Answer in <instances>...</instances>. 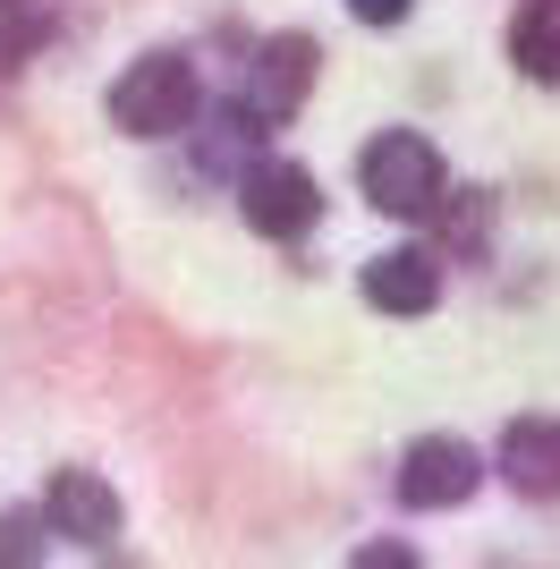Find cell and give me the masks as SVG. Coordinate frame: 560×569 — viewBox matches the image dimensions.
Returning a JSON list of instances; mask_svg holds the SVG:
<instances>
[{
    "label": "cell",
    "instance_id": "obj_9",
    "mask_svg": "<svg viewBox=\"0 0 560 569\" xmlns=\"http://www.w3.org/2000/svg\"><path fill=\"white\" fill-rule=\"evenodd\" d=\"M510 60H518V77L560 86V0H527L510 18Z\"/></svg>",
    "mask_w": 560,
    "mask_h": 569
},
{
    "label": "cell",
    "instance_id": "obj_13",
    "mask_svg": "<svg viewBox=\"0 0 560 569\" xmlns=\"http://www.w3.org/2000/svg\"><path fill=\"white\" fill-rule=\"evenodd\" d=\"M18 9H26V0H0V26H9V18H18Z\"/></svg>",
    "mask_w": 560,
    "mask_h": 569
},
{
    "label": "cell",
    "instance_id": "obj_12",
    "mask_svg": "<svg viewBox=\"0 0 560 569\" xmlns=\"http://www.w3.org/2000/svg\"><path fill=\"white\" fill-rule=\"evenodd\" d=\"M349 9H357V18H366V26H399V18H408V9H417V0H349Z\"/></svg>",
    "mask_w": 560,
    "mask_h": 569
},
{
    "label": "cell",
    "instance_id": "obj_7",
    "mask_svg": "<svg viewBox=\"0 0 560 569\" xmlns=\"http://www.w3.org/2000/svg\"><path fill=\"white\" fill-rule=\"evenodd\" d=\"M501 476L527 501H560V417H518L501 433Z\"/></svg>",
    "mask_w": 560,
    "mask_h": 569
},
{
    "label": "cell",
    "instance_id": "obj_8",
    "mask_svg": "<svg viewBox=\"0 0 560 569\" xmlns=\"http://www.w3.org/2000/svg\"><path fill=\"white\" fill-rule=\"evenodd\" d=\"M366 298L382 315H424L442 298V272H433V256H417V247H391V256L366 263Z\"/></svg>",
    "mask_w": 560,
    "mask_h": 569
},
{
    "label": "cell",
    "instance_id": "obj_10",
    "mask_svg": "<svg viewBox=\"0 0 560 569\" xmlns=\"http://www.w3.org/2000/svg\"><path fill=\"white\" fill-rule=\"evenodd\" d=\"M0 569H43V519L0 510Z\"/></svg>",
    "mask_w": 560,
    "mask_h": 569
},
{
    "label": "cell",
    "instance_id": "obj_11",
    "mask_svg": "<svg viewBox=\"0 0 560 569\" xmlns=\"http://www.w3.org/2000/svg\"><path fill=\"white\" fill-rule=\"evenodd\" d=\"M349 569H417V552H408V545H366Z\"/></svg>",
    "mask_w": 560,
    "mask_h": 569
},
{
    "label": "cell",
    "instance_id": "obj_6",
    "mask_svg": "<svg viewBox=\"0 0 560 569\" xmlns=\"http://www.w3.org/2000/svg\"><path fill=\"white\" fill-rule=\"evenodd\" d=\"M306 86H314V34H272V43L256 51V86H247V111L272 128V119H289L306 102Z\"/></svg>",
    "mask_w": 560,
    "mask_h": 569
},
{
    "label": "cell",
    "instance_id": "obj_5",
    "mask_svg": "<svg viewBox=\"0 0 560 569\" xmlns=\"http://www.w3.org/2000/svg\"><path fill=\"white\" fill-rule=\"evenodd\" d=\"M43 527L51 536H69V545H119V493L102 485V476L86 468H60L51 476V493H43Z\"/></svg>",
    "mask_w": 560,
    "mask_h": 569
},
{
    "label": "cell",
    "instance_id": "obj_2",
    "mask_svg": "<svg viewBox=\"0 0 560 569\" xmlns=\"http://www.w3.org/2000/svg\"><path fill=\"white\" fill-rule=\"evenodd\" d=\"M196 102H204V86H196V69H187L179 51H144L137 69L111 86V119L128 137H179L187 119H196Z\"/></svg>",
    "mask_w": 560,
    "mask_h": 569
},
{
    "label": "cell",
    "instance_id": "obj_4",
    "mask_svg": "<svg viewBox=\"0 0 560 569\" xmlns=\"http://www.w3.org/2000/svg\"><path fill=\"white\" fill-rule=\"evenodd\" d=\"M476 485H484V459L467 451L459 433H424L417 451H408V468H399V493L417 501V510H459Z\"/></svg>",
    "mask_w": 560,
    "mask_h": 569
},
{
    "label": "cell",
    "instance_id": "obj_3",
    "mask_svg": "<svg viewBox=\"0 0 560 569\" xmlns=\"http://www.w3.org/2000/svg\"><path fill=\"white\" fill-rule=\"evenodd\" d=\"M238 213L256 221L263 238H298V230H314V213H323L314 170H306V162H280V153L247 162V170H238Z\"/></svg>",
    "mask_w": 560,
    "mask_h": 569
},
{
    "label": "cell",
    "instance_id": "obj_1",
    "mask_svg": "<svg viewBox=\"0 0 560 569\" xmlns=\"http://www.w3.org/2000/svg\"><path fill=\"white\" fill-rule=\"evenodd\" d=\"M366 196L382 204L391 221H424V213H442V196H450V170L442 153L417 137V128H382V137L366 144Z\"/></svg>",
    "mask_w": 560,
    "mask_h": 569
}]
</instances>
